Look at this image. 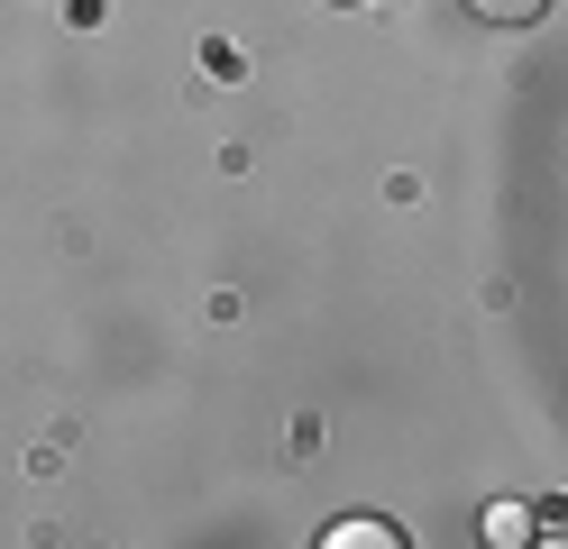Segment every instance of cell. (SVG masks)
<instances>
[{
  "mask_svg": "<svg viewBox=\"0 0 568 549\" xmlns=\"http://www.w3.org/2000/svg\"><path fill=\"white\" fill-rule=\"evenodd\" d=\"M468 10L495 28H531V19H550V0H468Z\"/></svg>",
  "mask_w": 568,
  "mask_h": 549,
  "instance_id": "3957f363",
  "label": "cell"
},
{
  "mask_svg": "<svg viewBox=\"0 0 568 549\" xmlns=\"http://www.w3.org/2000/svg\"><path fill=\"white\" fill-rule=\"evenodd\" d=\"M322 549H404V531H395V522H376V512H348V522L322 531Z\"/></svg>",
  "mask_w": 568,
  "mask_h": 549,
  "instance_id": "6da1fadb",
  "label": "cell"
},
{
  "mask_svg": "<svg viewBox=\"0 0 568 549\" xmlns=\"http://www.w3.org/2000/svg\"><path fill=\"white\" fill-rule=\"evenodd\" d=\"M486 540H495V549L531 540V504H486Z\"/></svg>",
  "mask_w": 568,
  "mask_h": 549,
  "instance_id": "7a4b0ae2",
  "label": "cell"
}]
</instances>
